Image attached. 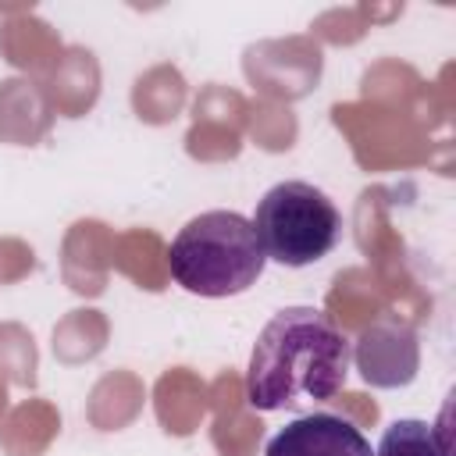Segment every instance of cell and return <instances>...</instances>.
<instances>
[{"instance_id": "obj_4", "label": "cell", "mask_w": 456, "mask_h": 456, "mask_svg": "<svg viewBox=\"0 0 456 456\" xmlns=\"http://www.w3.org/2000/svg\"><path fill=\"white\" fill-rule=\"evenodd\" d=\"M264 456H374L363 431L338 413H306L285 424Z\"/></svg>"}, {"instance_id": "obj_1", "label": "cell", "mask_w": 456, "mask_h": 456, "mask_svg": "<svg viewBox=\"0 0 456 456\" xmlns=\"http://www.w3.org/2000/svg\"><path fill=\"white\" fill-rule=\"evenodd\" d=\"M353 367L349 335L317 306L278 310L253 342L246 367V403L274 413L306 399H335Z\"/></svg>"}, {"instance_id": "obj_3", "label": "cell", "mask_w": 456, "mask_h": 456, "mask_svg": "<svg viewBox=\"0 0 456 456\" xmlns=\"http://www.w3.org/2000/svg\"><path fill=\"white\" fill-rule=\"evenodd\" d=\"M253 232L267 260L285 267H310L342 242V214L310 182L289 178L271 185L253 214Z\"/></svg>"}, {"instance_id": "obj_5", "label": "cell", "mask_w": 456, "mask_h": 456, "mask_svg": "<svg viewBox=\"0 0 456 456\" xmlns=\"http://www.w3.org/2000/svg\"><path fill=\"white\" fill-rule=\"evenodd\" d=\"M356 360H360L363 381L370 385H381V388L410 385L417 374V338L406 324L385 317L363 331Z\"/></svg>"}, {"instance_id": "obj_2", "label": "cell", "mask_w": 456, "mask_h": 456, "mask_svg": "<svg viewBox=\"0 0 456 456\" xmlns=\"http://www.w3.org/2000/svg\"><path fill=\"white\" fill-rule=\"evenodd\" d=\"M264 249L253 221L239 210H207L192 217L167 246L171 278L192 296H239L264 274Z\"/></svg>"}, {"instance_id": "obj_6", "label": "cell", "mask_w": 456, "mask_h": 456, "mask_svg": "<svg viewBox=\"0 0 456 456\" xmlns=\"http://www.w3.org/2000/svg\"><path fill=\"white\" fill-rule=\"evenodd\" d=\"M374 456H452L449 431H438L428 420H392L378 442Z\"/></svg>"}]
</instances>
